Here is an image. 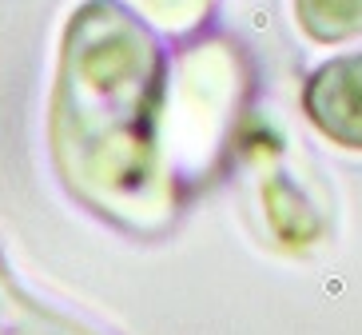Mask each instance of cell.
I'll return each mask as SVG.
<instances>
[{"label":"cell","instance_id":"1","mask_svg":"<svg viewBox=\"0 0 362 335\" xmlns=\"http://www.w3.org/2000/svg\"><path fill=\"white\" fill-rule=\"evenodd\" d=\"M168 84L163 44L136 8L84 0L68 12L48 96L52 172L72 204L136 239H160L180 204Z\"/></svg>","mask_w":362,"mask_h":335},{"label":"cell","instance_id":"2","mask_svg":"<svg viewBox=\"0 0 362 335\" xmlns=\"http://www.w3.org/2000/svg\"><path fill=\"white\" fill-rule=\"evenodd\" d=\"M239 100V48L223 36L183 48L168 84V144L175 168H207Z\"/></svg>","mask_w":362,"mask_h":335},{"label":"cell","instance_id":"3","mask_svg":"<svg viewBox=\"0 0 362 335\" xmlns=\"http://www.w3.org/2000/svg\"><path fill=\"white\" fill-rule=\"evenodd\" d=\"M303 112L330 144L362 152V52L315 68L303 88Z\"/></svg>","mask_w":362,"mask_h":335},{"label":"cell","instance_id":"4","mask_svg":"<svg viewBox=\"0 0 362 335\" xmlns=\"http://www.w3.org/2000/svg\"><path fill=\"white\" fill-rule=\"evenodd\" d=\"M0 335H107V331L33 295L16 280V271L8 268L4 251H0Z\"/></svg>","mask_w":362,"mask_h":335},{"label":"cell","instance_id":"5","mask_svg":"<svg viewBox=\"0 0 362 335\" xmlns=\"http://www.w3.org/2000/svg\"><path fill=\"white\" fill-rule=\"evenodd\" d=\"M295 21L315 44L362 36V0H295Z\"/></svg>","mask_w":362,"mask_h":335},{"label":"cell","instance_id":"6","mask_svg":"<svg viewBox=\"0 0 362 335\" xmlns=\"http://www.w3.org/2000/svg\"><path fill=\"white\" fill-rule=\"evenodd\" d=\"M132 4L139 8L144 21L160 24L168 33H187L211 12V0H132Z\"/></svg>","mask_w":362,"mask_h":335}]
</instances>
